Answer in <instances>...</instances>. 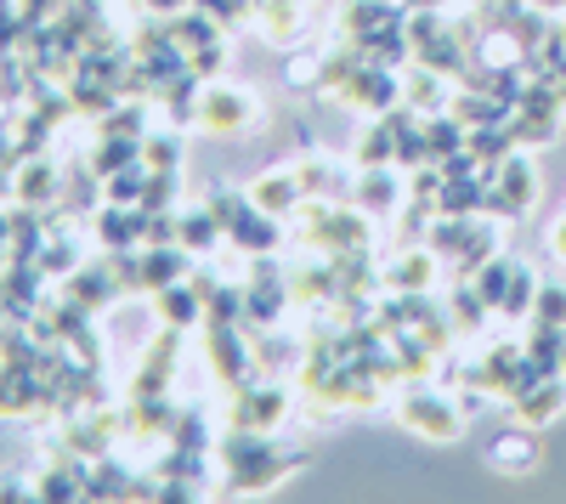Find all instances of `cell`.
Wrapping results in <instances>:
<instances>
[{
    "instance_id": "6da1fadb",
    "label": "cell",
    "mask_w": 566,
    "mask_h": 504,
    "mask_svg": "<svg viewBox=\"0 0 566 504\" xmlns=\"http://www.w3.org/2000/svg\"><path fill=\"white\" fill-rule=\"evenodd\" d=\"M312 460L306 448H277L266 431H227L221 465H227V493H266L283 476H295Z\"/></svg>"
},
{
    "instance_id": "7a4b0ae2",
    "label": "cell",
    "mask_w": 566,
    "mask_h": 504,
    "mask_svg": "<svg viewBox=\"0 0 566 504\" xmlns=\"http://www.w3.org/2000/svg\"><path fill=\"white\" fill-rule=\"evenodd\" d=\"M301 227L295 239L317 255H346V250H368V221L357 204H340V199H301Z\"/></svg>"
},
{
    "instance_id": "3957f363",
    "label": "cell",
    "mask_w": 566,
    "mask_h": 504,
    "mask_svg": "<svg viewBox=\"0 0 566 504\" xmlns=\"http://www.w3.org/2000/svg\"><path fill=\"white\" fill-rule=\"evenodd\" d=\"M464 414L470 408L424 380H408V391L397 397V420L413 431V437H431V442H459L464 437Z\"/></svg>"
},
{
    "instance_id": "277c9868",
    "label": "cell",
    "mask_w": 566,
    "mask_h": 504,
    "mask_svg": "<svg viewBox=\"0 0 566 504\" xmlns=\"http://www.w3.org/2000/svg\"><path fill=\"white\" fill-rule=\"evenodd\" d=\"M205 357H210V375L227 391L255 380V340L244 324H205Z\"/></svg>"
},
{
    "instance_id": "5b68a950",
    "label": "cell",
    "mask_w": 566,
    "mask_h": 504,
    "mask_svg": "<svg viewBox=\"0 0 566 504\" xmlns=\"http://www.w3.org/2000/svg\"><path fill=\"white\" fill-rule=\"evenodd\" d=\"M255 125H261V103L250 97V91H239V85H205L199 130H210V136H244Z\"/></svg>"
},
{
    "instance_id": "8992f818",
    "label": "cell",
    "mask_w": 566,
    "mask_h": 504,
    "mask_svg": "<svg viewBox=\"0 0 566 504\" xmlns=\"http://www.w3.org/2000/svg\"><path fill=\"white\" fill-rule=\"evenodd\" d=\"M114 437H125V408L119 414L114 408H85V414L63 420L52 448H69V453H80V460H103V453L114 448Z\"/></svg>"
},
{
    "instance_id": "52a82bcc",
    "label": "cell",
    "mask_w": 566,
    "mask_h": 504,
    "mask_svg": "<svg viewBox=\"0 0 566 504\" xmlns=\"http://www.w3.org/2000/svg\"><path fill=\"white\" fill-rule=\"evenodd\" d=\"M402 199H408V181H402L391 165H368V170H357V181H352V204H357L363 216H374V221H391V216L402 210Z\"/></svg>"
},
{
    "instance_id": "ba28073f",
    "label": "cell",
    "mask_w": 566,
    "mask_h": 504,
    "mask_svg": "<svg viewBox=\"0 0 566 504\" xmlns=\"http://www.w3.org/2000/svg\"><path fill=\"white\" fill-rule=\"evenodd\" d=\"M340 103L357 108V114H386L402 103V74L397 69H380V63H363L352 74V85L340 91Z\"/></svg>"
},
{
    "instance_id": "9c48e42d",
    "label": "cell",
    "mask_w": 566,
    "mask_h": 504,
    "mask_svg": "<svg viewBox=\"0 0 566 504\" xmlns=\"http://www.w3.org/2000/svg\"><path fill=\"white\" fill-rule=\"evenodd\" d=\"M290 414V391L283 386H239L232 391V431H272Z\"/></svg>"
},
{
    "instance_id": "30bf717a",
    "label": "cell",
    "mask_w": 566,
    "mask_h": 504,
    "mask_svg": "<svg viewBox=\"0 0 566 504\" xmlns=\"http://www.w3.org/2000/svg\"><path fill=\"white\" fill-rule=\"evenodd\" d=\"M181 335H187V329H170V324H165V335L142 351V369H136V380H130V397H159V391H170V375H176V363H181Z\"/></svg>"
},
{
    "instance_id": "8fae6325",
    "label": "cell",
    "mask_w": 566,
    "mask_h": 504,
    "mask_svg": "<svg viewBox=\"0 0 566 504\" xmlns=\"http://www.w3.org/2000/svg\"><path fill=\"white\" fill-rule=\"evenodd\" d=\"M176 420H181V408H176L165 391H159V397H130V402H125V437H130V442H170Z\"/></svg>"
},
{
    "instance_id": "7c38bea8",
    "label": "cell",
    "mask_w": 566,
    "mask_h": 504,
    "mask_svg": "<svg viewBox=\"0 0 566 504\" xmlns=\"http://www.w3.org/2000/svg\"><path fill=\"white\" fill-rule=\"evenodd\" d=\"M566 408V375H538L527 391H515L510 397V414H515V426H549L555 414Z\"/></svg>"
},
{
    "instance_id": "4fadbf2b",
    "label": "cell",
    "mask_w": 566,
    "mask_h": 504,
    "mask_svg": "<svg viewBox=\"0 0 566 504\" xmlns=\"http://www.w3.org/2000/svg\"><path fill=\"white\" fill-rule=\"evenodd\" d=\"M227 244H232V250H244V255H277L283 227H277V216H266L261 204H244L239 216L227 221Z\"/></svg>"
},
{
    "instance_id": "5bb4252c",
    "label": "cell",
    "mask_w": 566,
    "mask_h": 504,
    "mask_svg": "<svg viewBox=\"0 0 566 504\" xmlns=\"http://www.w3.org/2000/svg\"><path fill=\"white\" fill-rule=\"evenodd\" d=\"M301 199H306V188H301V176H295V165L290 170H266V176H255L250 181V204H261L266 216H295L301 210Z\"/></svg>"
},
{
    "instance_id": "9a60e30c",
    "label": "cell",
    "mask_w": 566,
    "mask_h": 504,
    "mask_svg": "<svg viewBox=\"0 0 566 504\" xmlns=\"http://www.w3.org/2000/svg\"><path fill=\"white\" fill-rule=\"evenodd\" d=\"M437 255H431V244H408L391 266H380L386 272V290H397V295H413V290H431L437 284Z\"/></svg>"
},
{
    "instance_id": "2e32d148",
    "label": "cell",
    "mask_w": 566,
    "mask_h": 504,
    "mask_svg": "<svg viewBox=\"0 0 566 504\" xmlns=\"http://www.w3.org/2000/svg\"><path fill=\"white\" fill-rule=\"evenodd\" d=\"M12 193H18V204H34V210H52L57 204V193H63V176L45 165L40 154L34 159H23L18 170H12Z\"/></svg>"
},
{
    "instance_id": "e0dca14e",
    "label": "cell",
    "mask_w": 566,
    "mask_h": 504,
    "mask_svg": "<svg viewBox=\"0 0 566 504\" xmlns=\"http://www.w3.org/2000/svg\"><path fill=\"white\" fill-rule=\"evenodd\" d=\"M91 233L103 250H136L142 244V204H103L91 216Z\"/></svg>"
},
{
    "instance_id": "ac0fdd59",
    "label": "cell",
    "mask_w": 566,
    "mask_h": 504,
    "mask_svg": "<svg viewBox=\"0 0 566 504\" xmlns=\"http://www.w3.org/2000/svg\"><path fill=\"white\" fill-rule=\"evenodd\" d=\"M295 176H301V188H306V199H340V204H352V181H346V170L335 165V159H323V154H306L301 165H295Z\"/></svg>"
},
{
    "instance_id": "d6986e66",
    "label": "cell",
    "mask_w": 566,
    "mask_h": 504,
    "mask_svg": "<svg viewBox=\"0 0 566 504\" xmlns=\"http://www.w3.org/2000/svg\"><path fill=\"white\" fill-rule=\"evenodd\" d=\"M488 460H493V471H504V476H527V471L538 465V437H533V426H515V431L493 437Z\"/></svg>"
},
{
    "instance_id": "ffe728a7",
    "label": "cell",
    "mask_w": 566,
    "mask_h": 504,
    "mask_svg": "<svg viewBox=\"0 0 566 504\" xmlns=\"http://www.w3.org/2000/svg\"><path fill=\"white\" fill-rule=\"evenodd\" d=\"M187 272H193V250H181V244H148V250H142V279H148L154 295L181 284Z\"/></svg>"
},
{
    "instance_id": "44dd1931",
    "label": "cell",
    "mask_w": 566,
    "mask_h": 504,
    "mask_svg": "<svg viewBox=\"0 0 566 504\" xmlns=\"http://www.w3.org/2000/svg\"><path fill=\"white\" fill-rule=\"evenodd\" d=\"M63 295L80 301L85 312H103L108 301H119V284H114L108 261H91V266H74V272H69V290H63Z\"/></svg>"
},
{
    "instance_id": "7402d4cb",
    "label": "cell",
    "mask_w": 566,
    "mask_h": 504,
    "mask_svg": "<svg viewBox=\"0 0 566 504\" xmlns=\"http://www.w3.org/2000/svg\"><path fill=\"white\" fill-rule=\"evenodd\" d=\"M250 23L272 45H295V34H301V0H250Z\"/></svg>"
},
{
    "instance_id": "603a6c76",
    "label": "cell",
    "mask_w": 566,
    "mask_h": 504,
    "mask_svg": "<svg viewBox=\"0 0 566 504\" xmlns=\"http://www.w3.org/2000/svg\"><path fill=\"white\" fill-rule=\"evenodd\" d=\"M199 97H205V85H199V74L187 69V74H176V80H165L159 85V108H165V119L170 125H199Z\"/></svg>"
},
{
    "instance_id": "cb8c5ba5",
    "label": "cell",
    "mask_w": 566,
    "mask_h": 504,
    "mask_svg": "<svg viewBox=\"0 0 566 504\" xmlns=\"http://www.w3.org/2000/svg\"><path fill=\"white\" fill-rule=\"evenodd\" d=\"M402 103H408V108H419V114H442V108L453 103L448 74H437V69L413 63V69H408V80H402Z\"/></svg>"
},
{
    "instance_id": "d4e9b609",
    "label": "cell",
    "mask_w": 566,
    "mask_h": 504,
    "mask_svg": "<svg viewBox=\"0 0 566 504\" xmlns=\"http://www.w3.org/2000/svg\"><path fill=\"white\" fill-rule=\"evenodd\" d=\"M408 7H397V0H340V12H335V29L340 40H357L368 29H380L386 18H402Z\"/></svg>"
},
{
    "instance_id": "484cf974",
    "label": "cell",
    "mask_w": 566,
    "mask_h": 504,
    "mask_svg": "<svg viewBox=\"0 0 566 504\" xmlns=\"http://www.w3.org/2000/svg\"><path fill=\"white\" fill-rule=\"evenodd\" d=\"M493 188H499L515 210H533V199H538V170H533V159H527V154H510V159L493 170Z\"/></svg>"
},
{
    "instance_id": "4316f807",
    "label": "cell",
    "mask_w": 566,
    "mask_h": 504,
    "mask_svg": "<svg viewBox=\"0 0 566 504\" xmlns=\"http://www.w3.org/2000/svg\"><path fill=\"white\" fill-rule=\"evenodd\" d=\"M250 340H255V369H266V375H283V369H295V363L306 357V346L295 335H283L277 324L272 329H250Z\"/></svg>"
},
{
    "instance_id": "83f0119b",
    "label": "cell",
    "mask_w": 566,
    "mask_h": 504,
    "mask_svg": "<svg viewBox=\"0 0 566 504\" xmlns=\"http://www.w3.org/2000/svg\"><path fill=\"white\" fill-rule=\"evenodd\" d=\"M199 317H205V295L193 290V279H181V284L159 290V324H170V329H193Z\"/></svg>"
},
{
    "instance_id": "f1b7e54d",
    "label": "cell",
    "mask_w": 566,
    "mask_h": 504,
    "mask_svg": "<svg viewBox=\"0 0 566 504\" xmlns=\"http://www.w3.org/2000/svg\"><path fill=\"white\" fill-rule=\"evenodd\" d=\"M227 239V227H221V216L199 199L193 210H181V250H193V255H210L216 244Z\"/></svg>"
},
{
    "instance_id": "f546056e",
    "label": "cell",
    "mask_w": 566,
    "mask_h": 504,
    "mask_svg": "<svg viewBox=\"0 0 566 504\" xmlns=\"http://www.w3.org/2000/svg\"><path fill=\"white\" fill-rule=\"evenodd\" d=\"M125 165H142V136H119V130H97V148H91V170L114 176Z\"/></svg>"
},
{
    "instance_id": "4dcf8cb0",
    "label": "cell",
    "mask_w": 566,
    "mask_h": 504,
    "mask_svg": "<svg viewBox=\"0 0 566 504\" xmlns=\"http://www.w3.org/2000/svg\"><path fill=\"white\" fill-rule=\"evenodd\" d=\"M482 199H488L482 176H448L437 193V216H482Z\"/></svg>"
},
{
    "instance_id": "1f68e13d",
    "label": "cell",
    "mask_w": 566,
    "mask_h": 504,
    "mask_svg": "<svg viewBox=\"0 0 566 504\" xmlns=\"http://www.w3.org/2000/svg\"><path fill=\"white\" fill-rule=\"evenodd\" d=\"M493 255H499V227H488V221L476 216V227H470L464 250H459L448 266H453V279H476V266H488Z\"/></svg>"
},
{
    "instance_id": "d6a6232c",
    "label": "cell",
    "mask_w": 566,
    "mask_h": 504,
    "mask_svg": "<svg viewBox=\"0 0 566 504\" xmlns=\"http://www.w3.org/2000/svg\"><path fill=\"white\" fill-rule=\"evenodd\" d=\"M165 29H170V40L181 45V52H199V45H216V40H221V23H216V18H210L205 7L165 18Z\"/></svg>"
},
{
    "instance_id": "836d02e7",
    "label": "cell",
    "mask_w": 566,
    "mask_h": 504,
    "mask_svg": "<svg viewBox=\"0 0 566 504\" xmlns=\"http://www.w3.org/2000/svg\"><path fill=\"white\" fill-rule=\"evenodd\" d=\"M368 165H397V125L386 114H374V125L357 136V170Z\"/></svg>"
},
{
    "instance_id": "e575fe53",
    "label": "cell",
    "mask_w": 566,
    "mask_h": 504,
    "mask_svg": "<svg viewBox=\"0 0 566 504\" xmlns=\"http://www.w3.org/2000/svg\"><path fill=\"white\" fill-rule=\"evenodd\" d=\"M560 351H566V329L538 324V317H533V329H527V357H533V369H538V375H560Z\"/></svg>"
},
{
    "instance_id": "d590c367",
    "label": "cell",
    "mask_w": 566,
    "mask_h": 504,
    "mask_svg": "<svg viewBox=\"0 0 566 504\" xmlns=\"http://www.w3.org/2000/svg\"><path fill=\"white\" fill-rule=\"evenodd\" d=\"M488 301L476 295V284H470V279H459V290H453V301H448V317H453V329H459V340L464 335H476L482 324H488Z\"/></svg>"
},
{
    "instance_id": "8d00e7d4",
    "label": "cell",
    "mask_w": 566,
    "mask_h": 504,
    "mask_svg": "<svg viewBox=\"0 0 566 504\" xmlns=\"http://www.w3.org/2000/svg\"><path fill=\"white\" fill-rule=\"evenodd\" d=\"M85 498H130V471L114 465L108 453H103V460H91V471H85Z\"/></svg>"
},
{
    "instance_id": "74e56055",
    "label": "cell",
    "mask_w": 566,
    "mask_h": 504,
    "mask_svg": "<svg viewBox=\"0 0 566 504\" xmlns=\"http://www.w3.org/2000/svg\"><path fill=\"white\" fill-rule=\"evenodd\" d=\"M533 301H538V272L515 261V279H510V290H504V306H499V312L522 324V317H533Z\"/></svg>"
},
{
    "instance_id": "f35d334b",
    "label": "cell",
    "mask_w": 566,
    "mask_h": 504,
    "mask_svg": "<svg viewBox=\"0 0 566 504\" xmlns=\"http://www.w3.org/2000/svg\"><path fill=\"white\" fill-rule=\"evenodd\" d=\"M181 136L176 130H148V136H142V165H148V170H181Z\"/></svg>"
},
{
    "instance_id": "ab89813d",
    "label": "cell",
    "mask_w": 566,
    "mask_h": 504,
    "mask_svg": "<svg viewBox=\"0 0 566 504\" xmlns=\"http://www.w3.org/2000/svg\"><path fill=\"white\" fill-rule=\"evenodd\" d=\"M510 279H515V261H504V255H493L488 266H476V279H470V284H476V295L499 312L504 306V290H510Z\"/></svg>"
},
{
    "instance_id": "60d3db41",
    "label": "cell",
    "mask_w": 566,
    "mask_h": 504,
    "mask_svg": "<svg viewBox=\"0 0 566 504\" xmlns=\"http://www.w3.org/2000/svg\"><path fill=\"white\" fill-rule=\"evenodd\" d=\"M142 188H148V165H125V170L103 176V199L108 204H142Z\"/></svg>"
},
{
    "instance_id": "b9f144b4",
    "label": "cell",
    "mask_w": 566,
    "mask_h": 504,
    "mask_svg": "<svg viewBox=\"0 0 566 504\" xmlns=\"http://www.w3.org/2000/svg\"><path fill=\"white\" fill-rule=\"evenodd\" d=\"M103 261L114 272L119 295H142V290H148V279H142V244L136 250H103Z\"/></svg>"
},
{
    "instance_id": "7bdbcfd3",
    "label": "cell",
    "mask_w": 566,
    "mask_h": 504,
    "mask_svg": "<svg viewBox=\"0 0 566 504\" xmlns=\"http://www.w3.org/2000/svg\"><path fill=\"white\" fill-rule=\"evenodd\" d=\"M205 324H244V290L239 284H216L205 301Z\"/></svg>"
},
{
    "instance_id": "ee69618b",
    "label": "cell",
    "mask_w": 566,
    "mask_h": 504,
    "mask_svg": "<svg viewBox=\"0 0 566 504\" xmlns=\"http://www.w3.org/2000/svg\"><path fill=\"white\" fill-rule=\"evenodd\" d=\"M34 266L45 272V279H69V272L80 266V255H74V244L57 233V227H52V239H45V250L34 255Z\"/></svg>"
},
{
    "instance_id": "f6af8a7d",
    "label": "cell",
    "mask_w": 566,
    "mask_h": 504,
    "mask_svg": "<svg viewBox=\"0 0 566 504\" xmlns=\"http://www.w3.org/2000/svg\"><path fill=\"white\" fill-rule=\"evenodd\" d=\"M165 448L210 453V431H205V414H199V408H181V420H176V431H170V442H165Z\"/></svg>"
},
{
    "instance_id": "bcb514c9",
    "label": "cell",
    "mask_w": 566,
    "mask_h": 504,
    "mask_svg": "<svg viewBox=\"0 0 566 504\" xmlns=\"http://www.w3.org/2000/svg\"><path fill=\"white\" fill-rule=\"evenodd\" d=\"M148 244H181V216L176 210H142V250Z\"/></svg>"
},
{
    "instance_id": "7dc6e473",
    "label": "cell",
    "mask_w": 566,
    "mask_h": 504,
    "mask_svg": "<svg viewBox=\"0 0 566 504\" xmlns=\"http://www.w3.org/2000/svg\"><path fill=\"white\" fill-rule=\"evenodd\" d=\"M181 193V176L176 170H148V188H142V210H170Z\"/></svg>"
},
{
    "instance_id": "c3c4849f",
    "label": "cell",
    "mask_w": 566,
    "mask_h": 504,
    "mask_svg": "<svg viewBox=\"0 0 566 504\" xmlns=\"http://www.w3.org/2000/svg\"><path fill=\"white\" fill-rule=\"evenodd\" d=\"M533 317H538V324H555V329H566V284H538Z\"/></svg>"
},
{
    "instance_id": "681fc988",
    "label": "cell",
    "mask_w": 566,
    "mask_h": 504,
    "mask_svg": "<svg viewBox=\"0 0 566 504\" xmlns=\"http://www.w3.org/2000/svg\"><path fill=\"white\" fill-rule=\"evenodd\" d=\"M221 63H227V45H221V40H216V45H199V52H187V69H193L199 80H216Z\"/></svg>"
},
{
    "instance_id": "f907efd6",
    "label": "cell",
    "mask_w": 566,
    "mask_h": 504,
    "mask_svg": "<svg viewBox=\"0 0 566 504\" xmlns=\"http://www.w3.org/2000/svg\"><path fill=\"white\" fill-rule=\"evenodd\" d=\"M23 498H34V482L18 471H0V504H23Z\"/></svg>"
},
{
    "instance_id": "816d5d0a",
    "label": "cell",
    "mask_w": 566,
    "mask_h": 504,
    "mask_svg": "<svg viewBox=\"0 0 566 504\" xmlns=\"http://www.w3.org/2000/svg\"><path fill=\"white\" fill-rule=\"evenodd\" d=\"M142 7H148L154 18H176V12H187V7H193V0H142Z\"/></svg>"
},
{
    "instance_id": "f5cc1de1",
    "label": "cell",
    "mask_w": 566,
    "mask_h": 504,
    "mask_svg": "<svg viewBox=\"0 0 566 504\" xmlns=\"http://www.w3.org/2000/svg\"><path fill=\"white\" fill-rule=\"evenodd\" d=\"M549 250H555V255H560V261H566V216H560V221H555V227H549Z\"/></svg>"
},
{
    "instance_id": "db71d44e",
    "label": "cell",
    "mask_w": 566,
    "mask_h": 504,
    "mask_svg": "<svg viewBox=\"0 0 566 504\" xmlns=\"http://www.w3.org/2000/svg\"><path fill=\"white\" fill-rule=\"evenodd\" d=\"M408 12H442V7H453V0H402Z\"/></svg>"
},
{
    "instance_id": "11a10c76",
    "label": "cell",
    "mask_w": 566,
    "mask_h": 504,
    "mask_svg": "<svg viewBox=\"0 0 566 504\" xmlns=\"http://www.w3.org/2000/svg\"><path fill=\"white\" fill-rule=\"evenodd\" d=\"M12 244V210H0V250Z\"/></svg>"
},
{
    "instance_id": "9f6ffc18",
    "label": "cell",
    "mask_w": 566,
    "mask_h": 504,
    "mask_svg": "<svg viewBox=\"0 0 566 504\" xmlns=\"http://www.w3.org/2000/svg\"><path fill=\"white\" fill-rule=\"evenodd\" d=\"M538 12H566V0H533Z\"/></svg>"
},
{
    "instance_id": "6f0895ef",
    "label": "cell",
    "mask_w": 566,
    "mask_h": 504,
    "mask_svg": "<svg viewBox=\"0 0 566 504\" xmlns=\"http://www.w3.org/2000/svg\"><path fill=\"white\" fill-rule=\"evenodd\" d=\"M560 375H566V351H560Z\"/></svg>"
},
{
    "instance_id": "680465c9",
    "label": "cell",
    "mask_w": 566,
    "mask_h": 504,
    "mask_svg": "<svg viewBox=\"0 0 566 504\" xmlns=\"http://www.w3.org/2000/svg\"><path fill=\"white\" fill-rule=\"evenodd\" d=\"M0 363H7V357H0Z\"/></svg>"
}]
</instances>
